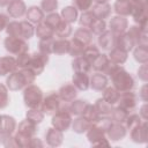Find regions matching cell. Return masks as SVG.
Returning <instances> with one entry per match:
<instances>
[{"label":"cell","instance_id":"cell-1","mask_svg":"<svg viewBox=\"0 0 148 148\" xmlns=\"http://www.w3.org/2000/svg\"><path fill=\"white\" fill-rule=\"evenodd\" d=\"M35 76H34V73L31 71H28V69H24V71H21V72H16V73H13L8 80H7V83H8V87L13 90H17V89H21L23 86L25 84H29L34 81Z\"/></svg>","mask_w":148,"mask_h":148},{"label":"cell","instance_id":"cell-2","mask_svg":"<svg viewBox=\"0 0 148 148\" xmlns=\"http://www.w3.org/2000/svg\"><path fill=\"white\" fill-rule=\"evenodd\" d=\"M24 99H25L27 105H29L30 108H36L42 102V91H40V89L36 86L28 87L25 89Z\"/></svg>","mask_w":148,"mask_h":148},{"label":"cell","instance_id":"cell-3","mask_svg":"<svg viewBox=\"0 0 148 148\" xmlns=\"http://www.w3.org/2000/svg\"><path fill=\"white\" fill-rule=\"evenodd\" d=\"M5 46H6V49L9 52H12V53H20V54L24 53L27 51V49H28L27 44L22 39L17 38V37H14V36L8 37L5 40Z\"/></svg>","mask_w":148,"mask_h":148},{"label":"cell","instance_id":"cell-4","mask_svg":"<svg viewBox=\"0 0 148 148\" xmlns=\"http://www.w3.org/2000/svg\"><path fill=\"white\" fill-rule=\"evenodd\" d=\"M15 67H16V61L14 60V58L10 57L0 58V75H5L12 72Z\"/></svg>","mask_w":148,"mask_h":148},{"label":"cell","instance_id":"cell-5","mask_svg":"<svg viewBox=\"0 0 148 148\" xmlns=\"http://www.w3.org/2000/svg\"><path fill=\"white\" fill-rule=\"evenodd\" d=\"M24 9H25V5L21 0H14L8 6V12L14 17H18V16L23 15Z\"/></svg>","mask_w":148,"mask_h":148},{"label":"cell","instance_id":"cell-6","mask_svg":"<svg viewBox=\"0 0 148 148\" xmlns=\"http://www.w3.org/2000/svg\"><path fill=\"white\" fill-rule=\"evenodd\" d=\"M73 81H74V84L79 89H81V90H86L88 88V86H89V79L86 75V73H79V72H76V74L73 77Z\"/></svg>","mask_w":148,"mask_h":148},{"label":"cell","instance_id":"cell-7","mask_svg":"<svg viewBox=\"0 0 148 148\" xmlns=\"http://www.w3.org/2000/svg\"><path fill=\"white\" fill-rule=\"evenodd\" d=\"M126 25H127V21L124 17H113L111 23H110V27H111L112 31L117 32V34L123 32L125 30Z\"/></svg>","mask_w":148,"mask_h":148},{"label":"cell","instance_id":"cell-8","mask_svg":"<svg viewBox=\"0 0 148 148\" xmlns=\"http://www.w3.org/2000/svg\"><path fill=\"white\" fill-rule=\"evenodd\" d=\"M92 13L98 18H105L110 15V6L106 3H98L94 7Z\"/></svg>","mask_w":148,"mask_h":148},{"label":"cell","instance_id":"cell-9","mask_svg":"<svg viewBox=\"0 0 148 148\" xmlns=\"http://www.w3.org/2000/svg\"><path fill=\"white\" fill-rule=\"evenodd\" d=\"M73 68H74L76 72H79V73H86V72H88L89 68H90L89 61H88L84 57H82V58H76V59L74 60V62H73Z\"/></svg>","mask_w":148,"mask_h":148},{"label":"cell","instance_id":"cell-10","mask_svg":"<svg viewBox=\"0 0 148 148\" xmlns=\"http://www.w3.org/2000/svg\"><path fill=\"white\" fill-rule=\"evenodd\" d=\"M106 77L102 74H96L91 79V87L96 90H102L106 86Z\"/></svg>","mask_w":148,"mask_h":148},{"label":"cell","instance_id":"cell-11","mask_svg":"<svg viewBox=\"0 0 148 148\" xmlns=\"http://www.w3.org/2000/svg\"><path fill=\"white\" fill-rule=\"evenodd\" d=\"M69 47H71V44L67 40H64V39H60V40H57V42L53 43V51L56 53H59V54L68 52Z\"/></svg>","mask_w":148,"mask_h":148},{"label":"cell","instance_id":"cell-12","mask_svg":"<svg viewBox=\"0 0 148 148\" xmlns=\"http://www.w3.org/2000/svg\"><path fill=\"white\" fill-rule=\"evenodd\" d=\"M75 95H76V91H75V88H74L73 86L67 84V86H65V87H62V88L60 89V96H61L65 101H71V99H73V98L75 97Z\"/></svg>","mask_w":148,"mask_h":148},{"label":"cell","instance_id":"cell-13","mask_svg":"<svg viewBox=\"0 0 148 148\" xmlns=\"http://www.w3.org/2000/svg\"><path fill=\"white\" fill-rule=\"evenodd\" d=\"M59 105V99L56 95H50L46 99H45V103H44V109L47 111V112H51L53 110H56Z\"/></svg>","mask_w":148,"mask_h":148},{"label":"cell","instance_id":"cell-14","mask_svg":"<svg viewBox=\"0 0 148 148\" xmlns=\"http://www.w3.org/2000/svg\"><path fill=\"white\" fill-rule=\"evenodd\" d=\"M27 17L31 22H39L43 18V12L37 7H31L27 13Z\"/></svg>","mask_w":148,"mask_h":148},{"label":"cell","instance_id":"cell-15","mask_svg":"<svg viewBox=\"0 0 148 148\" xmlns=\"http://www.w3.org/2000/svg\"><path fill=\"white\" fill-rule=\"evenodd\" d=\"M114 43L113 39V35L111 32H104L103 35H101L99 37V44L104 47V49H111L112 45Z\"/></svg>","mask_w":148,"mask_h":148},{"label":"cell","instance_id":"cell-16","mask_svg":"<svg viewBox=\"0 0 148 148\" xmlns=\"http://www.w3.org/2000/svg\"><path fill=\"white\" fill-rule=\"evenodd\" d=\"M75 39L79 40V42H81L83 45H86V44H88L90 42L91 34L88 30H86V29H79L76 31V34H75Z\"/></svg>","mask_w":148,"mask_h":148},{"label":"cell","instance_id":"cell-17","mask_svg":"<svg viewBox=\"0 0 148 148\" xmlns=\"http://www.w3.org/2000/svg\"><path fill=\"white\" fill-rule=\"evenodd\" d=\"M37 35L42 38H50L53 35V29L49 27L46 23H42L37 28Z\"/></svg>","mask_w":148,"mask_h":148},{"label":"cell","instance_id":"cell-18","mask_svg":"<svg viewBox=\"0 0 148 148\" xmlns=\"http://www.w3.org/2000/svg\"><path fill=\"white\" fill-rule=\"evenodd\" d=\"M62 15H64V18L66 22H74L76 20V15H77V12L75 8L73 7H66L64 10H62Z\"/></svg>","mask_w":148,"mask_h":148},{"label":"cell","instance_id":"cell-19","mask_svg":"<svg viewBox=\"0 0 148 148\" xmlns=\"http://www.w3.org/2000/svg\"><path fill=\"white\" fill-rule=\"evenodd\" d=\"M119 98V95H118V91L113 88H108L104 92V99L108 102V103H114L117 102Z\"/></svg>","mask_w":148,"mask_h":148},{"label":"cell","instance_id":"cell-20","mask_svg":"<svg viewBox=\"0 0 148 148\" xmlns=\"http://www.w3.org/2000/svg\"><path fill=\"white\" fill-rule=\"evenodd\" d=\"M132 44H133V39L131 38L130 35L121 36V37L119 38V44H118V45H119L120 50H123V51L130 50V49L132 47Z\"/></svg>","mask_w":148,"mask_h":148},{"label":"cell","instance_id":"cell-21","mask_svg":"<svg viewBox=\"0 0 148 148\" xmlns=\"http://www.w3.org/2000/svg\"><path fill=\"white\" fill-rule=\"evenodd\" d=\"M121 105L123 106H130V108H133L135 105V98H134V95L132 92H126L121 96Z\"/></svg>","mask_w":148,"mask_h":148},{"label":"cell","instance_id":"cell-22","mask_svg":"<svg viewBox=\"0 0 148 148\" xmlns=\"http://www.w3.org/2000/svg\"><path fill=\"white\" fill-rule=\"evenodd\" d=\"M110 56H111V59H112L114 62H120V64H121V62H124L125 59H126V53H125V51L119 50V49L113 50Z\"/></svg>","mask_w":148,"mask_h":148},{"label":"cell","instance_id":"cell-23","mask_svg":"<svg viewBox=\"0 0 148 148\" xmlns=\"http://www.w3.org/2000/svg\"><path fill=\"white\" fill-rule=\"evenodd\" d=\"M71 32V27L66 22H60L57 27V35L60 37H66Z\"/></svg>","mask_w":148,"mask_h":148},{"label":"cell","instance_id":"cell-24","mask_svg":"<svg viewBox=\"0 0 148 148\" xmlns=\"http://www.w3.org/2000/svg\"><path fill=\"white\" fill-rule=\"evenodd\" d=\"M114 8H116V12L117 13H120V14H124V15H127L131 13V6L127 5L126 2L124 1H120V2H117L114 5Z\"/></svg>","mask_w":148,"mask_h":148},{"label":"cell","instance_id":"cell-25","mask_svg":"<svg viewBox=\"0 0 148 148\" xmlns=\"http://www.w3.org/2000/svg\"><path fill=\"white\" fill-rule=\"evenodd\" d=\"M90 27H91V30H92L95 34H101V32H103L104 29H105V22L102 21V20H95V21L90 24Z\"/></svg>","mask_w":148,"mask_h":148},{"label":"cell","instance_id":"cell-26","mask_svg":"<svg viewBox=\"0 0 148 148\" xmlns=\"http://www.w3.org/2000/svg\"><path fill=\"white\" fill-rule=\"evenodd\" d=\"M95 21V15L92 12H87L81 16V24L83 25H90Z\"/></svg>","mask_w":148,"mask_h":148},{"label":"cell","instance_id":"cell-27","mask_svg":"<svg viewBox=\"0 0 148 148\" xmlns=\"http://www.w3.org/2000/svg\"><path fill=\"white\" fill-rule=\"evenodd\" d=\"M57 5H58L57 0H43L42 2V7L46 12H52L53 9L57 8Z\"/></svg>","mask_w":148,"mask_h":148},{"label":"cell","instance_id":"cell-28","mask_svg":"<svg viewBox=\"0 0 148 148\" xmlns=\"http://www.w3.org/2000/svg\"><path fill=\"white\" fill-rule=\"evenodd\" d=\"M8 103V96H7V90L6 88L0 84V108H5Z\"/></svg>","mask_w":148,"mask_h":148},{"label":"cell","instance_id":"cell-29","mask_svg":"<svg viewBox=\"0 0 148 148\" xmlns=\"http://www.w3.org/2000/svg\"><path fill=\"white\" fill-rule=\"evenodd\" d=\"M135 58L139 60V61H142V62H145L146 61V56H147V53H146V49L145 47H139V49H136V51H135Z\"/></svg>","mask_w":148,"mask_h":148},{"label":"cell","instance_id":"cell-30","mask_svg":"<svg viewBox=\"0 0 148 148\" xmlns=\"http://www.w3.org/2000/svg\"><path fill=\"white\" fill-rule=\"evenodd\" d=\"M75 5L79 9H88L91 5V0H75Z\"/></svg>","mask_w":148,"mask_h":148},{"label":"cell","instance_id":"cell-31","mask_svg":"<svg viewBox=\"0 0 148 148\" xmlns=\"http://www.w3.org/2000/svg\"><path fill=\"white\" fill-rule=\"evenodd\" d=\"M84 105H86V103H83L82 101H77V102H75V103L73 104L72 110H73V112L79 113V112H81V111L84 110Z\"/></svg>","mask_w":148,"mask_h":148},{"label":"cell","instance_id":"cell-32","mask_svg":"<svg viewBox=\"0 0 148 148\" xmlns=\"http://www.w3.org/2000/svg\"><path fill=\"white\" fill-rule=\"evenodd\" d=\"M7 24V16L3 14H0V30H2Z\"/></svg>","mask_w":148,"mask_h":148},{"label":"cell","instance_id":"cell-33","mask_svg":"<svg viewBox=\"0 0 148 148\" xmlns=\"http://www.w3.org/2000/svg\"><path fill=\"white\" fill-rule=\"evenodd\" d=\"M7 3H10V0H0V6H6Z\"/></svg>","mask_w":148,"mask_h":148},{"label":"cell","instance_id":"cell-34","mask_svg":"<svg viewBox=\"0 0 148 148\" xmlns=\"http://www.w3.org/2000/svg\"><path fill=\"white\" fill-rule=\"evenodd\" d=\"M96 1H97V2H99V3H104L106 0H96Z\"/></svg>","mask_w":148,"mask_h":148},{"label":"cell","instance_id":"cell-35","mask_svg":"<svg viewBox=\"0 0 148 148\" xmlns=\"http://www.w3.org/2000/svg\"><path fill=\"white\" fill-rule=\"evenodd\" d=\"M119 1H125V0H119Z\"/></svg>","mask_w":148,"mask_h":148}]
</instances>
